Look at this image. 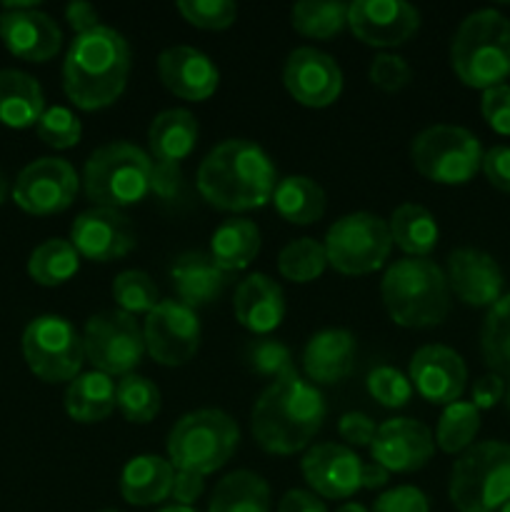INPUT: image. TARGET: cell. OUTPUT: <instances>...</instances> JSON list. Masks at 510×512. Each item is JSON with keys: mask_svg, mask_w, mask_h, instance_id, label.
<instances>
[{"mask_svg": "<svg viewBox=\"0 0 510 512\" xmlns=\"http://www.w3.org/2000/svg\"><path fill=\"white\" fill-rule=\"evenodd\" d=\"M45 113V95L38 80L23 70H0V123L23 130L38 125Z\"/></svg>", "mask_w": 510, "mask_h": 512, "instance_id": "29", "label": "cell"}, {"mask_svg": "<svg viewBox=\"0 0 510 512\" xmlns=\"http://www.w3.org/2000/svg\"><path fill=\"white\" fill-rule=\"evenodd\" d=\"M80 268V255L73 248L70 240L63 238H50L45 243H40L38 248L30 253L28 260V273L30 278L38 285L45 288H55V285H63L78 273Z\"/></svg>", "mask_w": 510, "mask_h": 512, "instance_id": "35", "label": "cell"}, {"mask_svg": "<svg viewBox=\"0 0 510 512\" xmlns=\"http://www.w3.org/2000/svg\"><path fill=\"white\" fill-rule=\"evenodd\" d=\"M78 193L75 168L63 158H38L25 165L13 185V200L30 215H55L73 205Z\"/></svg>", "mask_w": 510, "mask_h": 512, "instance_id": "14", "label": "cell"}, {"mask_svg": "<svg viewBox=\"0 0 510 512\" xmlns=\"http://www.w3.org/2000/svg\"><path fill=\"white\" fill-rule=\"evenodd\" d=\"M290 23L305 38H333L348 25V5L338 0H300L290 8Z\"/></svg>", "mask_w": 510, "mask_h": 512, "instance_id": "36", "label": "cell"}, {"mask_svg": "<svg viewBox=\"0 0 510 512\" xmlns=\"http://www.w3.org/2000/svg\"><path fill=\"white\" fill-rule=\"evenodd\" d=\"M368 393L383 408H405L410 403V398H413V383L398 368L380 365V368L368 373Z\"/></svg>", "mask_w": 510, "mask_h": 512, "instance_id": "43", "label": "cell"}, {"mask_svg": "<svg viewBox=\"0 0 510 512\" xmlns=\"http://www.w3.org/2000/svg\"><path fill=\"white\" fill-rule=\"evenodd\" d=\"M203 490H205L203 475L188 473V470H175L173 490H170L175 503L183 505V508H190V505L203 495Z\"/></svg>", "mask_w": 510, "mask_h": 512, "instance_id": "52", "label": "cell"}, {"mask_svg": "<svg viewBox=\"0 0 510 512\" xmlns=\"http://www.w3.org/2000/svg\"><path fill=\"white\" fill-rule=\"evenodd\" d=\"M485 365L500 378H510V295H503L493 308L480 333Z\"/></svg>", "mask_w": 510, "mask_h": 512, "instance_id": "37", "label": "cell"}, {"mask_svg": "<svg viewBox=\"0 0 510 512\" xmlns=\"http://www.w3.org/2000/svg\"><path fill=\"white\" fill-rule=\"evenodd\" d=\"M390 473L383 468V465H378L373 460V463H363V473H360V485H363L365 490H375V488H383L385 483H388Z\"/></svg>", "mask_w": 510, "mask_h": 512, "instance_id": "56", "label": "cell"}, {"mask_svg": "<svg viewBox=\"0 0 510 512\" xmlns=\"http://www.w3.org/2000/svg\"><path fill=\"white\" fill-rule=\"evenodd\" d=\"M335 512H370V510L360 503H345L343 508H338Z\"/></svg>", "mask_w": 510, "mask_h": 512, "instance_id": "57", "label": "cell"}, {"mask_svg": "<svg viewBox=\"0 0 510 512\" xmlns=\"http://www.w3.org/2000/svg\"><path fill=\"white\" fill-rule=\"evenodd\" d=\"M83 185L95 208L120 210L153 193V158L133 143H108L90 153Z\"/></svg>", "mask_w": 510, "mask_h": 512, "instance_id": "6", "label": "cell"}, {"mask_svg": "<svg viewBox=\"0 0 510 512\" xmlns=\"http://www.w3.org/2000/svg\"><path fill=\"white\" fill-rule=\"evenodd\" d=\"M65 410L78 423H100L115 410V383L110 375L90 370L70 380L65 390Z\"/></svg>", "mask_w": 510, "mask_h": 512, "instance_id": "31", "label": "cell"}, {"mask_svg": "<svg viewBox=\"0 0 510 512\" xmlns=\"http://www.w3.org/2000/svg\"><path fill=\"white\" fill-rule=\"evenodd\" d=\"M175 468L158 455H138L120 473V495L130 505L163 503L173 490Z\"/></svg>", "mask_w": 510, "mask_h": 512, "instance_id": "28", "label": "cell"}, {"mask_svg": "<svg viewBox=\"0 0 510 512\" xmlns=\"http://www.w3.org/2000/svg\"><path fill=\"white\" fill-rule=\"evenodd\" d=\"M5 195H8V180H5L3 170H0V205H3Z\"/></svg>", "mask_w": 510, "mask_h": 512, "instance_id": "58", "label": "cell"}, {"mask_svg": "<svg viewBox=\"0 0 510 512\" xmlns=\"http://www.w3.org/2000/svg\"><path fill=\"white\" fill-rule=\"evenodd\" d=\"M300 470H303L305 483L315 490V495H323L328 500H345L363 488L360 485L363 463L348 445H315L305 453Z\"/></svg>", "mask_w": 510, "mask_h": 512, "instance_id": "20", "label": "cell"}, {"mask_svg": "<svg viewBox=\"0 0 510 512\" xmlns=\"http://www.w3.org/2000/svg\"><path fill=\"white\" fill-rule=\"evenodd\" d=\"M410 160L423 178L440 185H463L483 168V148L460 125H430L410 143Z\"/></svg>", "mask_w": 510, "mask_h": 512, "instance_id": "9", "label": "cell"}, {"mask_svg": "<svg viewBox=\"0 0 510 512\" xmlns=\"http://www.w3.org/2000/svg\"><path fill=\"white\" fill-rule=\"evenodd\" d=\"M180 188H183V173H180V165L155 163L153 160V193L165 200H173L180 195Z\"/></svg>", "mask_w": 510, "mask_h": 512, "instance_id": "51", "label": "cell"}, {"mask_svg": "<svg viewBox=\"0 0 510 512\" xmlns=\"http://www.w3.org/2000/svg\"><path fill=\"white\" fill-rule=\"evenodd\" d=\"M355 363V335L343 328L315 333L303 350V368L313 383L333 385L350 375Z\"/></svg>", "mask_w": 510, "mask_h": 512, "instance_id": "25", "label": "cell"}, {"mask_svg": "<svg viewBox=\"0 0 510 512\" xmlns=\"http://www.w3.org/2000/svg\"><path fill=\"white\" fill-rule=\"evenodd\" d=\"M23 358L45 383L75 380L85 360L83 338L70 320L40 315L23 330Z\"/></svg>", "mask_w": 510, "mask_h": 512, "instance_id": "11", "label": "cell"}, {"mask_svg": "<svg viewBox=\"0 0 510 512\" xmlns=\"http://www.w3.org/2000/svg\"><path fill=\"white\" fill-rule=\"evenodd\" d=\"M65 18H68L70 28L75 30L78 35L90 33V30L98 28V10L93 8L90 3H83V0H75L65 8Z\"/></svg>", "mask_w": 510, "mask_h": 512, "instance_id": "55", "label": "cell"}, {"mask_svg": "<svg viewBox=\"0 0 510 512\" xmlns=\"http://www.w3.org/2000/svg\"><path fill=\"white\" fill-rule=\"evenodd\" d=\"M450 65L468 88L505 85L510 78V20L495 8L470 13L453 35Z\"/></svg>", "mask_w": 510, "mask_h": 512, "instance_id": "5", "label": "cell"}, {"mask_svg": "<svg viewBox=\"0 0 510 512\" xmlns=\"http://www.w3.org/2000/svg\"><path fill=\"white\" fill-rule=\"evenodd\" d=\"M0 40L5 48L28 63H45L55 58L63 43L58 23L38 8L5 10L0 15Z\"/></svg>", "mask_w": 510, "mask_h": 512, "instance_id": "22", "label": "cell"}, {"mask_svg": "<svg viewBox=\"0 0 510 512\" xmlns=\"http://www.w3.org/2000/svg\"><path fill=\"white\" fill-rule=\"evenodd\" d=\"M270 203L288 223L313 225L325 213V190L308 175H288L278 180Z\"/></svg>", "mask_w": 510, "mask_h": 512, "instance_id": "32", "label": "cell"}, {"mask_svg": "<svg viewBox=\"0 0 510 512\" xmlns=\"http://www.w3.org/2000/svg\"><path fill=\"white\" fill-rule=\"evenodd\" d=\"M178 10L190 25L203 30H225L238 18L233 0H180Z\"/></svg>", "mask_w": 510, "mask_h": 512, "instance_id": "44", "label": "cell"}, {"mask_svg": "<svg viewBox=\"0 0 510 512\" xmlns=\"http://www.w3.org/2000/svg\"><path fill=\"white\" fill-rule=\"evenodd\" d=\"M338 433L345 443L358 445V448L368 445L370 448L378 428H375V423L365 413H345L338 423Z\"/></svg>", "mask_w": 510, "mask_h": 512, "instance_id": "50", "label": "cell"}, {"mask_svg": "<svg viewBox=\"0 0 510 512\" xmlns=\"http://www.w3.org/2000/svg\"><path fill=\"white\" fill-rule=\"evenodd\" d=\"M103 512H118V510H103Z\"/></svg>", "mask_w": 510, "mask_h": 512, "instance_id": "61", "label": "cell"}, {"mask_svg": "<svg viewBox=\"0 0 510 512\" xmlns=\"http://www.w3.org/2000/svg\"><path fill=\"white\" fill-rule=\"evenodd\" d=\"M480 430V410L473 403H453L445 405L443 415L438 420V433L435 443L443 453L455 455L465 453L473 445L475 435Z\"/></svg>", "mask_w": 510, "mask_h": 512, "instance_id": "38", "label": "cell"}, {"mask_svg": "<svg viewBox=\"0 0 510 512\" xmlns=\"http://www.w3.org/2000/svg\"><path fill=\"white\" fill-rule=\"evenodd\" d=\"M348 25L365 45L395 48L413 38L420 13L405 0H355L348 5Z\"/></svg>", "mask_w": 510, "mask_h": 512, "instance_id": "15", "label": "cell"}, {"mask_svg": "<svg viewBox=\"0 0 510 512\" xmlns=\"http://www.w3.org/2000/svg\"><path fill=\"white\" fill-rule=\"evenodd\" d=\"M450 290L470 308H493L503 298V270L493 255L475 248H458L448 258Z\"/></svg>", "mask_w": 510, "mask_h": 512, "instance_id": "21", "label": "cell"}, {"mask_svg": "<svg viewBox=\"0 0 510 512\" xmlns=\"http://www.w3.org/2000/svg\"><path fill=\"white\" fill-rule=\"evenodd\" d=\"M70 243L83 258L95 263L125 258L135 248V228L130 218L113 208H90L75 218Z\"/></svg>", "mask_w": 510, "mask_h": 512, "instance_id": "17", "label": "cell"}, {"mask_svg": "<svg viewBox=\"0 0 510 512\" xmlns=\"http://www.w3.org/2000/svg\"><path fill=\"white\" fill-rule=\"evenodd\" d=\"M198 143V120L190 110L170 108L153 118L148 128L150 158L155 163L180 165Z\"/></svg>", "mask_w": 510, "mask_h": 512, "instance_id": "27", "label": "cell"}, {"mask_svg": "<svg viewBox=\"0 0 510 512\" xmlns=\"http://www.w3.org/2000/svg\"><path fill=\"white\" fill-rule=\"evenodd\" d=\"M408 378L423 400L433 405H453L468 383V368L448 345H423L410 358Z\"/></svg>", "mask_w": 510, "mask_h": 512, "instance_id": "18", "label": "cell"}, {"mask_svg": "<svg viewBox=\"0 0 510 512\" xmlns=\"http://www.w3.org/2000/svg\"><path fill=\"white\" fill-rule=\"evenodd\" d=\"M328 268V255L325 245L313 238L290 240L278 255V270L290 283H310L320 278Z\"/></svg>", "mask_w": 510, "mask_h": 512, "instance_id": "39", "label": "cell"}, {"mask_svg": "<svg viewBox=\"0 0 510 512\" xmlns=\"http://www.w3.org/2000/svg\"><path fill=\"white\" fill-rule=\"evenodd\" d=\"M370 512H430V503L423 490L413 485H400L380 495Z\"/></svg>", "mask_w": 510, "mask_h": 512, "instance_id": "48", "label": "cell"}, {"mask_svg": "<svg viewBox=\"0 0 510 512\" xmlns=\"http://www.w3.org/2000/svg\"><path fill=\"white\" fill-rule=\"evenodd\" d=\"M233 310L238 323L250 333H273L285 318L283 288L263 273L248 275L245 280H240L238 290H235Z\"/></svg>", "mask_w": 510, "mask_h": 512, "instance_id": "24", "label": "cell"}, {"mask_svg": "<svg viewBox=\"0 0 510 512\" xmlns=\"http://www.w3.org/2000/svg\"><path fill=\"white\" fill-rule=\"evenodd\" d=\"M248 365L263 378H285V375L295 373L293 358L290 350L285 348L280 340L260 338L248 345Z\"/></svg>", "mask_w": 510, "mask_h": 512, "instance_id": "45", "label": "cell"}, {"mask_svg": "<svg viewBox=\"0 0 510 512\" xmlns=\"http://www.w3.org/2000/svg\"><path fill=\"white\" fill-rule=\"evenodd\" d=\"M260 253V230L248 218H230L215 228L210 238V258L225 273L248 268Z\"/></svg>", "mask_w": 510, "mask_h": 512, "instance_id": "30", "label": "cell"}, {"mask_svg": "<svg viewBox=\"0 0 510 512\" xmlns=\"http://www.w3.org/2000/svg\"><path fill=\"white\" fill-rule=\"evenodd\" d=\"M170 283H173L180 303L195 310L220 298L228 285V273L218 268L210 255L185 253L170 268Z\"/></svg>", "mask_w": 510, "mask_h": 512, "instance_id": "26", "label": "cell"}, {"mask_svg": "<svg viewBox=\"0 0 510 512\" xmlns=\"http://www.w3.org/2000/svg\"><path fill=\"white\" fill-rule=\"evenodd\" d=\"M158 75L165 88L183 100H205L218 88L213 60L190 45H173L158 55Z\"/></svg>", "mask_w": 510, "mask_h": 512, "instance_id": "23", "label": "cell"}, {"mask_svg": "<svg viewBox=\"0 0 510 512\" xmlns=\"http://www.w3.org/2000/svg\"><path fill=\"white\" fill-rule=\"evenodd\" d=\"M113 298L118 308L133 318L140 313L148 315L160 303L153 278L143 270H123L113 280Z\"/></svg>", "mask_w": 510, "mask_h": 512, "instance_id": "41", "label": "cell"}, {"mask_svg": "<svg viewBox=\"0 0 510 512\" xmlns=\"http://www.w3.org/2000/svg\"><path fill=\"white\" fill-rule=\"evenodd\" d=\"M500 512H510V503H505L503 508H500Z\"/></svg>", "mask_w": 510, "mask_h": 512, "instance_id": "60", "label": "cell"}, {"mask_svg": "<svg viewBox=\"0 0 510 512\" xmlns=\"http://www.w3.org/2000/svg\"><path fill=\"white\" fill-rule=\"evenodd\" d=\"M208 512H270V488L258 473L235 470L215 485Z\"/></svg>", "mask_w": 510, "mask_h": 512, "instance_id": "34", "label": "cell"}, {"mask_svg": "<svg viewBox=\"0 0 510 512\" xmlns=\"http://www.w3.org/2000/svg\"><path fill=\"white\" fill-rule=\"evenodd\" d=\"M283 83L300 105L328 108L340 98L343 73L328 53L303 45V48H295L285 60Z\"/></svg>", "mask_w": 510, "mask_h": 512, "instance_id": "16", "label": "cell"}, {"mask_svg": "<svg viewBox=\"0 0 510 512\" xmlns=\"http://www.w3.org/2000/svg\"><path fill=\"white\" fill-rule=\"evenodd\" d=\"M160 512H195V510L193 508H183V505H170V508H165Z\"/></svg>", "mask_w": 510, "mask_h": 512, "instance_id": "59", "label": "cell"}, {"mask_svg": "<svg viewBox=\"0 0 510 512\" xmlns=\"http://www.w3.org/2000/svg\"><path fill=\"white\" fill-rule=\"evenodd\" d=\"M130 73L128 40L108 25L75 35L63 63L65 95L80 110H100L123 95Z\"/></svg>", "mask_w": 510, "mask_h": 512, "instance_id": "2", "label": "cell"}, {"mask_svg": "<svg viewBox=\"0 0 510 512\" xmlns=\"http://www.w3.org/2000/svg\"><path fill=\"white\" fill-rule=\"evenodd\" d=\"M505 395V383L500 375L490 373V375H483L480 380H475L473 385V405L478 410H490L495 408V405L503 400Z\"/></svg>", "mask_w": 510, "mask_h": 512, "instance_id": "53", "label": "cell"}, {"mask_svg": "<svg viewBox=\"0 0 510 512\" xmlns=\"http://www.w3.org/2000/svg\"><path fill=\"white\" fill-rule=\"evenodd\" d=\"M493 188L510 195V145H495L483 153V168H480Z\"/></svg>", "mask_w": 510, "mask_h": 512, "instance_id": "49", "label": "cell"}, {"mask_svg": "<svg viewBox=\"0 0 510 512\" xmlns=\"http://www.w3.org/2000/svg\"><path fill=\"white\" fill-rule=\"evenodd\" d=\"M435 453V438L428 425L413 418H393L378 425L370 455L388 473H415Z\"/></svg>", "mask_w": 510, "mask_h": 512, "instance_id": "19", "label": "cell"}, {"mask_svg": "<svg viewBox=\"0 0 510 512\" xmlns=\"http://www.w3.org/2000/svg\"><path fill=\"white\" fill-rule=\"evenodd\" d=\"M390 238L408 258H428L438 245V223L423 205L403 203L393 210L388 220Z\"/></svg>", "mask_w": 510, "mask_h": 512, "instance_id": "33", "label": "cell"}, {"mask_svg": "<svg viewBox=\"0 0 510 512\" xmlns=\"http://www.w3.org/2000/svg\"><path fill=\"white\" fill-rule=\"evenodd\" d=\"M275 165L258 143L230 138L215 145L198 168L205 203L228 213L263 208L275 190Z\"/></svg>", "mask_w": 510, "mask_h": 512, "instance_id": "1", "label": "cell"}, {"mask_svg": "<svg viewBox=\"0 0 510 512\" xmlns=\"http://www.w3.org/2000/svg\"><path fill=\"white\" fill-rule=\"evenodd\" d=\"M240 430L223 410H193L168 435V460L175 470L208 475L223 468L238 448Z\"/></svg>", "mask_w": 510, "mask_h": 512, "instance_id": "7", "label": "cell"}, {"mask_svg": "<svg viewBox=\"0 0 510 512\" xmlns=\"http://www.w3.org/2000/svg\"><path fill=\"white\" fill-rule=\"evenodd\" d=\"M38 130V138L43 140L50 148H73V145L80 143V135H83V125L75 118L73 110L63 108V105H55V108H48L43 113V118L35 125Z\"/></svg>", "mask_w": 510, "mask_h": 512, "instance_id": "42", "label": "cell"}, {"mask_svg": "<svg viewBox=\"0 0 510 512\" xmlns=\"http://www.w3.org/2000/svg\"><path fill=\"white\" fill-rule=\"evenodd\" d=\"M448 495L458 512H495L510 503V445H470L455 460Z\"/></svg>", "mask_w": 510, "mask_h": 512, "instance_id": "8", "label": "cell"}, {"mask_svg": "<svg viewBox=\"0 0 510 512\" xmlns=\"http://www.w3.org/2000/svg\"><path fill=\"white\" fill-rule=\"evenodd\" d=\"M370 83L378 85L385 93H395V90L405 88L410 80V65L405 63V58L400 55H375L373 63H370Z\"/></svg>", "mask_w": 510, "mask_h": 512, "instance_id": "46", "label": "cell"}, {"mask_svg": "<svg viewBox=\"0 0 510 512\" xmlns=\"http://www.w3.org/2000/svg\"><path fill=\"white\" fill-rule=\"evenodd\" d=\"M115 405L130 423H150L160 413V390L145 375H123L115 385Z\"/></svg>", "mask_w": 510, "mask_h": 512, "instance_id": "40", "label": "cell"}, {"mask_svg": "<svg viewBox=\"0 0 510 512\" xmlns=\"http://www.w3.org/2000/svg\"><path fill=\"white\" fill-rule=\"evenodd\" d=\"M278 512H328L323 500H318V495L308 493V490H288V493L280 498Z\"/></svg>", "mask_w": 510, "mask_h": 512, "instance_id": "54", "label": "cell"}, {"mask_svg": "<svg viewBox=\"0 0 510 512\" xmlns=\"http://www.w3.org/2000/svg\"><path fill=\"white\" fill-rule=\"evenodd\" d=\"M83 348L98 373L130 375L145 355L143 328L123 310H105L85 323Z\"/></svg>", "mask_w": 510, "mask_h": 512, "instance_id": "12", "label": "cell"}, {"mask_svg": "<svg viewBox=\"0 0 510 512\" xmlns=\"http://www.w3.org/2000/svg\"><path fill=\"white\" fill-rule=\"evenodd\" d=\"M145 353L160 365L178 368L190 363L200 348V320L180 300H160L143 325Z\"/></svg>", "mask_w": 510, "mask_h": 512, "instance_id": "13", "label": "cell"}, {"mask_svg": "<svg viewBox=\"0 0 510 512\" xmlns=\"http://www.w3.org/2000/svg\"><path fill=\"white\" fill-rule=\"evenodd\" d=\"M325 255L343 275H368L388 260L393 238L380 215L350 213L335 220L325 235Z\"/></svg>", "mask_w": 510, "mask_h": 512, "instance_id": "10", "label": "cell"}, {"mask_svg": "<svg viewBox=\"0 0 510 512\" xmlns=\"http://www.w3.org/2000/svg\"><path fill=\"white\" fill-rule=\"evenodd\" d=\"M325 413L323 393L290 373L270 383L255 400L253 435L265 453L293 455L318 435Z\"/></svg>", "mask_w": 510, "mask_h": 512, "instance_id": "3", "label": "cell"}, {"mask_svg": "<svg viewBox=\"0 0 510 512\" xmlns=\"http://www.w3.org/2000/svg\"><path fill=\"white\" fill-rule=\"evenodd\" d=\"M385 310L403 328H433L450 310V285L443 268L428 258H400L380 280Z\"/></svg>", "mask_w": 510, "mask_h": 512, "instance_id": "4", "label": "cell"}, {"mask_svg": "<svg viewBox=\"0 0 510 512\" xmlns=\"http://www.w3.org/2000/svg\"><path fill=\"white\" fill-rule=\"evenodd\" d=\"M480 113L485 123L500 135H510V85H495V88L483 90L480 100Z\"/></svg>", "mask_w": 510, "mask_h": 512, "instance_id": "47", "label": "cell"}]
</instances>
